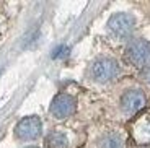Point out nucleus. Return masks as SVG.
I'll return each instance as SVG.
<instances>
[{
	"instance_id": "f257e3e1",
	"label": "nucleus",
	"mask_w": 150,
	"mask_h": 148,
	"mask_svg": "<svg viewBox=\"0 0 150 148\" xmlns=\"http://www.w3.org/2000/svg\"><path fill=\"white\" fill-rule=\"evenodd\" d=\"M119 73V67L109 57H101L93 62L90 68V75L95 82L98 83H108Z\"/></svg>"
},
{
	"instance_id": "f03ea898",
	"label": "nucleus",
	"mask_w": 150,
	"mask_h": 148,
	"mask_svg": "<svg viewBox=\"0 0 150 148\" xmlns=\"http://www.w3.org/2000/svg\"><path fill=\"white\" fill-rule=\"evenodd\" d=\"M41 121L36 116H30L25 117L23 121H20V124L16 125V137L20 140H34L36 137H39L41 133Z\"/></svg>"
},
{
	"instance_id": "7ed1b4c3",
	"label": "nucleus",
	"mask_w": 150,
	"mask_h": 148,
	"mask_svg": "<svg viewBox=\"0 0 150 148\" xmlns=\"http://www.w3.org/2000/svg\"><path fill=\"white\" fill-rule=\"evenodd\" d=\"M127 60H131L134 65L145 67L150 62V42L134 41L127 47Z\"/></svg>"
},
{
	"instance_id": "20e7f679",
	"label": "nucleus",
	"mask_w": 150,
	"mask_h": 148,
	"mask_svg": "<svg viewBox=\"0 0 150 148\" xmlns=\"http://www.w3.org/2000/svg\"><path fill=\"white\" fill-rule=\"evenodd\" d=\"M145 106V94L140 90H131L122 96L121 99V107L126 114H135Z\"/></svg>"
},
{
	"instance_id": "39448f33",
	"label": "nucleus",
	"mask_w": 150,
	"mask_h": 148,
	"mask_svg": "<svg viewBox=\"0 0 150 148\" xmlns=\"http://www.w3.org/2000/svg\"><path fill=\"white\" fill-rule=\"evenodd\" d=\"M75 111V99L69 94H59L56 99L52 101L51 106V112L56 119H65Z\"/></svg>"
},
{
	"instance_id": "423d86ee",
	"label": "nucleus",
	"mask_w": 150,
	"mask_h": 148,
	"mask_svg": "<svg viewBox=\"0 0 150 148\" xmlns=\"http://www.w3.org/2000/svg\"><path fill=\"white\" fill-rule=\"evenodd\" d=\"M109 30L117 37H127L131 36L134 30V18L131 15H116L109 21Z\"/></svg>"
},
{
	"instance_id": "0eeeda50",
	"label": "nucleus",
	"mask_w": 150,
	"mask_h": 148,
	"mask_svg": "<svg viewBox=\"0 0 150 148\" xmlns=\"http://www.w3.org/2000/svg\"><path fill=\"white\" fill-rule=\"evenodd\" d=\"M124 140L119 133H106L100 138L98 142V148H122Z\"/></svg>"
},
{
	"instance_id": "6e6552de",
	"label": "nucleus",
	"mask_w": 150,
	"mask_h": 148,
	"mask_svg": "<svg viewBox=\"0 0 150 148\" xmlns=\"http://www.w3.org/2000/svg\"><path fill=\"white\" fill-rule=\"evenodd\" d=\"M49 148H65L67 147V137L62 132H52L47 137Z\"/></svg>"
},
{
	"instance_id": "1a4fd4ad",
	"label": "nucleus",
	"mask_w": 150,
	"mask_h": 148,
	"mask_svg": "<svg viewBox=\"0 0 150 148\" xmlns=\"http://www.w3.org/2000/svg\"><path fill=\"white\" fill-rule=\"evenodd\" d=\"M67 54H69V47H67V46H59V47L52 52V59H64Z\"/></svg>"
},
{
	"instance_id": "9d476101",
	"label": "nucleus",
	"mask_w": 150,
	"mask_h": 148,
	"mask_svg": "<svg viewBox=\"0 0 150 148\" xmlns=\"http://www.w3.org/2000/svg\"><path fill=\"white\" fill-rule=\"evenodd\" d=\"M142 75H144V80H145L147 83H150V65H145V67H144Z\"/></svg>"
},
{
	"instance_id": "9b49d317",
	"label": "nucleus",
	"mask_w": 150,
	"mask_h": 148,
	"mask_svg": "<svg viewBox=\"0 0 150 148\" xmlns=\"http://www.w3.org/2000/svg\"><path fill=\"white\" fill-rule=\"evenodd\" d=\"M30 148H36V147H30Z\"/></svg>"
}]
</instances>
